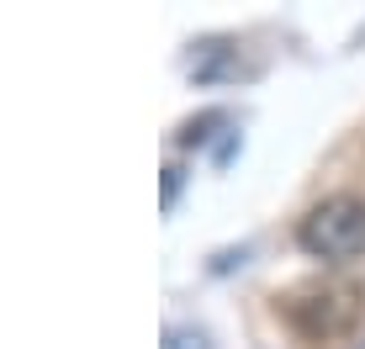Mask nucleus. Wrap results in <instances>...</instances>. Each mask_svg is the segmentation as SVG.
<instances>
[{"instance_id":"obj_2","label":"nucleus","mask_w":365,"mask_h":349,"mask_svg":"<svg viewBox=\"0 0 365 349\" xmlns=\"http://www.w3.org/2000/svg\"><path fill=\"white\" fill-rule=\"evenodd\" d=\"M286 313H292V323L302 333L329 339V333L355 323V286H312V291H297L286 302Z\"/></svg>"},{"instance_id":"obj_1","label":"nucleus","mask_w":365,"mask_h":349,"mask_svg":"<svg viewBox=\"0 0 365 349\" xmlns=\"http://www.w3.org/2000/svg\"><path fill=\"white\" fill-rule=\"evenodd\" d=\"M302 249L312 259H355L365 254V202L360 196H329L302 217Z\"/></svg>"},{"instance_id":"obj_3","label":"nucleus","mask_w":365,"mask_h":349,"mask_svg":"<svg viewBox=\"0 0 365 349\" xmlns=\"http://www.w3.org/2000/svg\"><path fill=\"white\" fill-rule=\"evenodd\" d=\"M185 69H191V80H201V85H217V80H233V74L244 69V58H238V48L228 37H207V43L191 48Z\"/></svg>"},{"instance_id":"obj_4","label":"nucleus","mask_w":365,"mask_h":349,"mask_svg":"<svg viewBox=\"0 0 365 349\" xmlns=\"http://www.w3.org/2000/svg\"><path fill=\"white\" fill-rule=\"evenodd\" d=\"M165 349H212V339L201 328H170L165 333Z\"/></svg>"},{"instance_id":"obj_5","label":"nucleus","mask_w":365,"mask_h":349,"mask_svg":"<svg viewBox=\"0 0 365 349\" xmlns=\"http://www.w3.org/2000/svg\"><path fill=\"white\" fill-rule=\"evenodd\" d=\"M175 191H180V165H170V170H165V207L175 202Z\"/></svg>"}]
</instances>
